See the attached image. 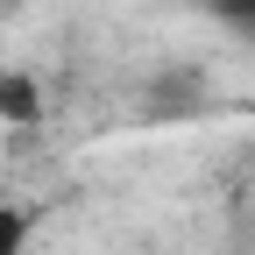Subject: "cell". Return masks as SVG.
<instances>
[{
    "mask_svg": "<svg viewBox=\"0 0 255 255\" xmlns=\"http://www.w3.org/2000/svg\"><path fill=\"white\" fill-rule=\"evenodd\" d=\"M199 7H206L220 28H227L234 43H248V50H255V0H199Z\"/></svg>",
    "mask_w": 255,
    "mask_h": 255,
    "instance_id": "obj_1",
    "label": "cell"
},
{
    "mask_svg": "<svg viewBox=\"0 0 255 255\" xmlns=\"http://www.w3.org/2000/svg\"><path fill=\"white\" fill-rule=\"evenodd\" d=\"M0 114H7V121H36V85H28V78H0Z\"/></svg>",
    "mask_w": 255,
    "mask_h": 255,
    "instance_id": "obj_3",
    "label": "cell"
},
{
    "mask_svg": "<svg viewBox=\"0 0 255 255\" xmlns=\"http://www.w3.org/2000/svg\"><path fill=\"white\" fill-rule=\"evenodd\" d=\"M28 234H36V213L14 206V199H0V255H21Z\"/></svg>",
    "mask_w": 255,
    "mask_h": 255,
    "instance_id": "obj_2",
    "label": "cell"
}]
</instances>
